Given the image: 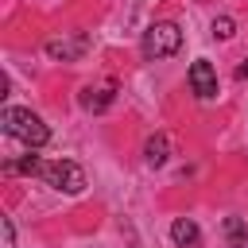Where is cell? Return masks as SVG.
<instances>
[{
  "instance_id": "10",
  "label": "cell",
  "mask_w": 248,
  "mask_h": 248,
  "mask_svg": "<svg viewBox=\"0 0 248 248\" xmlns=\"http://www.w3.org/2000/svg\"><path fill=\"white\" fill-rule=\"evenodd\" d=\"M8 170H16V174H39V170H43V159H39V155H23V159L12 163Z\"/></svg>"
},
{
  "instance_id": "2",
  "label": "cell",
  "mask_w": 248,
  "mask_h": 248,
  "mask_svg": "<svg viewBox=\"0 0 248 248\" xmlns=\"http://www.w3.org/2000/svg\"><path fill=\"white\" fill-rule=\"evenodd\" d=\"M178 46H182V31H178V23H170V19H159V23H151L147 31H143V58H170V54H178Z\"/></svg>"
},
{
  "instance_id": "5",
  "label": "cell",
  "mask_w": 248,
  "mask_h": 248,
  "mask_svg": "<svg viewBox=\"0 0 248 248\" xmlns=\"http://www.w3.org/2000/svg\"><path fill=\"white\" fill-rule=\"evenodd\" d=\"M112 101H116V81H112V78L81 89V108H85V112H105Z\"/></svg>"
},
{
  "instance_id": "4",
  "label": "cell",
  "mask_w": 248,
  "mask_h": 248,
  "mask_svg": "<svg viewBox=\"0 0 248 248\" xmlns=\"http://www.w3.org/2000/svg\"><path fill=\"white\" fill-rule=\"evenodd\" d=\"M190 89H194V97L198 101H213L217 97V70H213V62L209 58H198V62H190Z\"/></svg>"
},
{
  "instance_id": "6",
  "label": "cell",
  "mask_w": 248,
  "mask_h": 248,
  "mask_svg": "<svg viewBox=\"0 0 248 248\" xmlns=\"http://www.w3.org/2000/svg\"><path fill=\"white\" fill-rule=\"evenodd\" d=\"M85 46H89V39H85V35L46 39V54H50V58H58V62H74V58H81V54H85Z\"/></svg>"
},
{
  "instance_id": "9",
  "label": "cell",
  "mask_w": 248,
  "mask_h": 248,
  "mask_svg": "<svg viewBox=\"0 0 248 248\" xmlns=\"http://www.w3.org/2000/svg\"><path fill=\"white\" fill-rule=\"evenodd\" d=\"M229 244L232 248H248V229H244V221H236V217H229Z\"/></svg>"
},
{
  "instance_id": "13",
  "label": "cell",
  "mask_w": 248,
  "mask_h": 248,
  "mask_svg": "<svg viewBox=\"0 0 248 248\" xmlns=\"http://www.w3.org/2000/svg\"><path fill=\"white\" fill-rule=\"evenodd\" d=\"M236 81H248V58H244V62L236 66Z\"/></svg>"
},
{
  "instance_id": "11",
  "label": "cell",
  "mask_w": 248,
  "mask_h": 248,
  "mask_svg": "<svg viewBox=\"0 0 248 248\" xmlns=\"http://www.w3.org/2000/svg\"><path fill=\"white\" fill-rule=\"evenodd\" d=\"M232 35H236L232 16H217V19H213V39H232Z\"/></svg>"
},
{
  "instance_id": "1",
  "label": "cell",
  "mask_w": 248,
  "mask_h": 248,
  "mask_svg": "<svg viewBox=\"0 0 248 248\" xmlns=\"http://www.w3.org/2000/svg\"><path fill=\"white\" fill-rule=\"evenodd\" d=\"M0 124H4V132H8L12 140H19V143H27V147H43V143L50 140V128H46L31 108L8 105V108L0 112Z\"/></svg>"
},
{
  "instance_id": "12",
  "label": "cell",
  "mask_w": 248,
  "mask_h": 248,
  "mask_svg": "<svg viewBox=\"0 0 248 248\" xmlns=\"http://www.w3.org/2000/svg\"><path fill=\"white\" fill-rule=\"evenodd\" d=\"M0 248H16V225H12V217H0Z\"/></svg>"
},
{
  "instance_id": "8",
  "label": "cell",
  "mask_w": 248,
  "mask_h": 248,
  "mask_svg": "<svg viewBox=\"0 0 248 248\" xmlns=\"http://www.w3.org/2000/svg\"><path fill=\"white\" fill-rule=\"evenodd\" d=\"M198 236H202V232H198V225H194L190 217H178V221L170 225V240H174L178 248H194Z\"/></svg>"
},
{
  "instance_id": "3",
  "label": "cell",
  "mask_w": 248,
  "mask_h": 248,
  "mask_svg": "<svg viewBox=\"0 0 248 248\" xmlns=\"http://www.w3.org/2000/svg\"><path fill=\"white\" fill-rule=\"evenodd\" d=\"M39 178L62 194H81L85 190V170L74 163V159H54V163H43Z\"/></svg>"
},
{
  "instance_id": "7",
  "label": "cell",
  "mask_w": 248,
  "mask_h": 248,
  "mask_svg": "<svg viewBox=\"0 0 248 248\" xmlns=\"http://www.w3.org/2000/svg\"><path fill=\"white\" fill-rule=\"evenodd\" d=\"M167 155H170L167 136H163V132L147 136V143H143V159H147V167H163V163H167Z\"/></svg>"
}]
</instances>
